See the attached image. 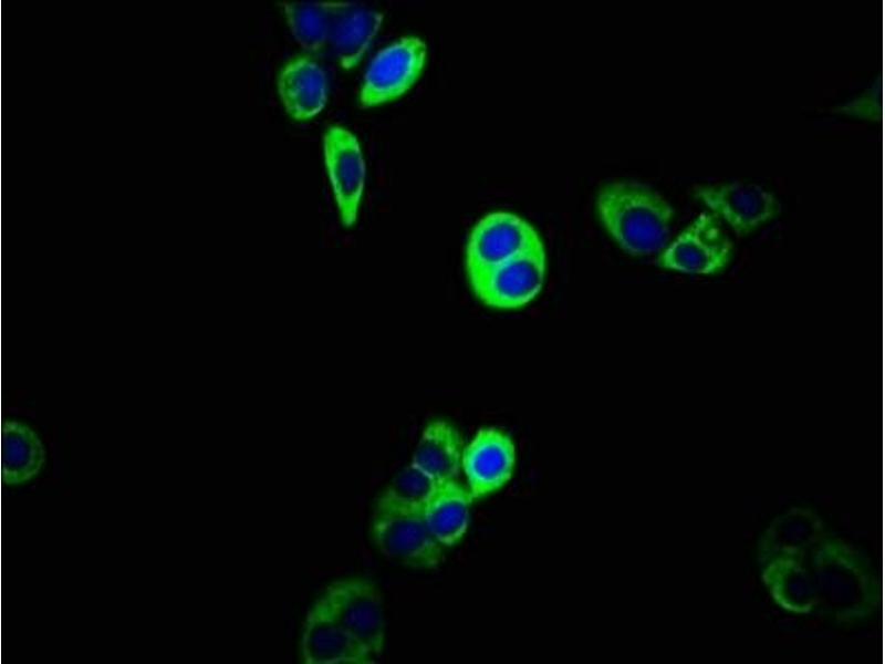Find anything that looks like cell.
<instances>
[{
	"label": "cell",
	"instance_id": "obj_18",
	"mask_svg": "<svg viewBox=\"0 0 885 664\" xmlns=\"http://www.w3.org/2000/svg\"><path fill=\"white\" fill-rule=\"evenodd\" d=\"M461 438L445 421H434L424 428L412 463L438 484L456 479L461 466Z\"/></svg>",
	"mask_w": 885,
	"mask_h": 664
},
{
	"label": "cell",
	"instance_id": "obj_20",
	"mask_svg": "<svg viewBox=\"0 0 885 664\" xmlns=\"http://www.w3.org/2000/svg\"><path fill=\"white\" fill-rule=\"evenodd\" d=\"M292 34L308 51H319L327 42L330 2H283Z\"/></svg>",
	"mask_w": 885,
	"mask_h": 664
},
{
	"label": "cell",
	"instance_id": "obj_6",
	"mask_svg": "<svg viewBox=\"0 0 885 664\" xmlns=\"http://www.w3.org/2000/svg\"><path fill=\"white\" fill-rule=\"evenodd\" d=\"M732 242L716 215L701 212L659 256L662 268L689 274H711L725 268Z\"/></svg>",
	"mask_w": 885,
	"mask_h": 664
},
{
	"label": "cell",
	"instance_id": "obj_15",
	"mask_svg": "<svg viewBox=\"0 0 885 664\" xmlns=\"http://www.w3.org/2000/svg\"><path fill=\"white\" fill-rule=\"evenodd\" d=\"M278 90L287 112L295 120H308L319 114L326 103V74L316 62L300 58L283 68Z\"/></svg>",
	"mask_w": 885,
	"mask_h": 664
},
{
	"label": "cell",
	"instance_id": "obj_16",
	"mask_svg": "<svg viewBox=\"0 0 885 664\" xmlns=\"http://www.w3.org/2000/svg\"><path fill=\"white\" fill-rule=\"evenodd\" d=\"M473 498L456 479L437 485L423 506L428 528L441 546H454L465 535Z\"/></svg>",
	"mask_w": 885,
	"mask_h": 664
},
{
	"label": "cell",
	"instance_id": "obj_19",
	"mask_svg": "<svg viewBox=\"0 0 885 664\" xmlns=\"http://www.w3.org/2000/svg\"><path fill=\"white\" fill-rule=\"evenodd\" d=\"M45 461V450L37 433L28 425L8 421L1 430V476L3 483L18 485L35 477Z\"/></svg>",
	"mask_w": 885,
	"mask_h": 664
},
{
	"label": "cell",
	"instance_id": "obj_12",
	"mask_svg": "<svg viewBox=\"0 0 885 664\" xmlns=\"http://www.w3.org/2000/svg\"><path fill=\"white\" fill-rule=\"evenodd\" d=\"M306 664H369L375 657L317 601L308 613L302 643Z\"/></svg>",
	"mask_w": 885,
	"mask_h": 664
},
{
	"label": "cell",
	"instance_id": "obj_11",
	"mask_svg": "<svg viewBox=\"0 0 885 664\" xmlns=\"http://www.w3.org/2000/svg\"><path fill=\"white\" fill-rule=\"evenodd\" d=\"M514 464L516 449L511 438L496 428L480 429L461 456L472 498L501 488L511 478Z\"/></svg>",
	"mask_w": 885,
	"mask_h": 664
},
{
	"label": "cell",
	"instance_id": "obj_2",
	"mask_svg": "<svg viewBox=\"0 0 885 664\" xmlns=\"http://www.w3.org/2000/svg\"><path fill=\"white\" fill-rule=\"evenodd\" d=\"M865 558L839 539L823 538L812 548V575L819 604L839 621L867 616L876 605V583Z\"/></svg>",
	"mask_w": 885,
	"mask_h": 664
},
{
	"label": "cell",
	"instance_id": "obj_13",
	"mask_svg": "<svg viewBox=\"0 0 885 664\" xmlns=\"http://www.w3.org/2000/svg\"><path fill=\"white\" fill-rule=\"evenodd\" d=\"M382 21L383 13L365 4L330 2L327 42L344 69L361 61Z\"/></svg>",
	"mask_w": 885,
	"mask_h": 664
},
{
	"label": "cell",
	"instance_id": "obj_21",
	"mask_svg": "<svg viewBox=\"0 0 885 664\" xmlns=\"http://www.w3.org/2000/svg\"><path fill=\"white\" fill-rule=\"evenodd\" d=\"M438 483L410 463L391 481L375 510L423 508Z\"/></svg>",
	"mask_w": 885,
	"mask_h": 664
},
{
	"label": "cell",
	"instance_id": "obj_3",
	"mask_svg": "<svg viewBox=\"0 0 885 664\" xmlns=\"http://www.w3.org/2000/svg\"><path fill=\"white\" fill-rule=\"evenodd\" d=\"M319 602L375 658H379L385 640L384 603L372 582L364 579L336 581Z\"/></svg>",
	"mask_w": 885,
	"mask_h": 664
},
{
	"label": "cell",
	"instance_id": "obj_5",
	"mask_svg": "<svg viewBox=\"0 0 885 664\" xmlns=\"http://www.w3.org/2000/svg\"><path fill=\"white\" fill-rule=\"evenodd\" d=\"M371 535L379 551L415 569H431L442 560L441 544L431 533L423 508L375 510Z\"/></svg>",
	"mask_w": 885,
	"mask_h": 664
},
{
	"label": "cell",
	"instance_id": "obj_8",
	"mask_svg": "<svg viewBox=\"0 0 885 664\" xmlns=\"http://www.w3.org/2000/svg\"><path fill=\"white\" fill-rule=\"evenodd\" d=\"M545 274L544 248L520 253L471 282L475 294L487 305L514 309L540 292Z\"/></svg>",
	"mask_w": 885,
	"mask_h": 664
},
{
	"label": "cell",
	"instance_id": "obj_17",
	"mask_svg": "<svg viewBox=\"0 0 885 664\" xmlns=\"http://www.w3.org/2000/svg\"><path fill=\"white\" fill-rule=\"evenodd\" d=\"M763 566V583L782 609L804 614L818 606L816 585L802 558H775Z\"/></svg>",
	"mask_w": 885,
	"mask_h": 664
},
{
	"label": "cell",
	"instance_id": "obj_4",
	"mask_svg": "<svg viewBox=\"0 0 885 664\" xmlns=\"http://www.w3.org/2000/svg\"><path fill=\"white\" fill-rule=\"evenodd\" d=\"M534 228L522 218L503 211L489 214L472 229L466 250L470 283L525 251L542 248Z\"/></svg>",
	"mask_w": 885,
	"mask_h": 664
},
{
	"label": "cell",
	"instance_id": "obj_7",
	"mask_svg": "<svg viewBox=\"0 0 885 664\" xmlns=\"http://www.w3.org/2000/svg\"><path fill=\"white\" fill-rule=\"evenodd\" d=\"M426 61V44L406 37L379 51L364 75L360 102L364 107L404 94L418 79Z\"/></svg>",
	"mask_w": 885,
	"mask_h": 664
},
{
	"label": "cell",
	"instance_id": "obj_1",
	"mask_svg": "<svg viewBox=\"0 0 885 664\" xmlns=\"http://www.w3.org/2000/svg\"><path fill=\"white\" fill-rule=\"evenodd\" d=\"M597 208L608 232L628 253L652 255L666 245L674 211L646 185L611 183L601 189Z\"/></svg>",
	"mask_w": 885,
	"mask_h": 664
},
{
	"label": "cell",
	"instance_id": "obj_10",
	"mask_svg": "<svg viewBox=\"0 0 885 664\" xmlns=\"http://www.w3.org/2000/svg\"><path fill=\"white\" fill-rule=\"evenodd\" d=\"M699 198L717 217H722L739 235H746L780 210L775 197L757 184L732 181L699 186Z\"/></svg>",
	"mask_w": 885,
	"mask_h": 664
},
{
	"label": "cell",
	"instance_id": "obj_14",
	"mask_svg": "<svg viewBox=\"0 0 885 664\" xmlns=\"http://www.w3.org/2000/svg\"><path fill=\"white\" fill-rule=\"evenodd\" d=\"M823 538V525L810 509L792 508L777 517L759 541L761 564L782 558H802Z\"/></svg>",
	"mask_w": 885,
	"mask_h": 664
},
{
	"label": "cell",
	"instance_id": "obj_9",
	"mask_svg": "<svg viewBox=\"0 0 885 664\" xmlns=\"http://www.w3.org/2000/svg\"><path fill=\"white\" fill-rule=\"evenodd\" d=\"M323 148L341 220L351 227L357 217L365 178L360 144L350 131L333 126L324 134Z\"/></svg>",
	"mask_w": 885,
	"mask_h": 664
}]
</instances>
